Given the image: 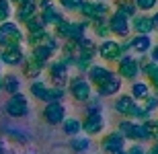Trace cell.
<instances>
[{"mask_svg":"<svg viewBox=\"0 0 158 154\" xmlns=\"http://www.w3.org/2000/svg\"><path fill=\"white\" fill-rule=\"evenodd\" d=\"M113 70L121 78L123 82H134L140 78V68H138V58L134 53H123L121 58L115 62Z\"/></svg>","mask_w":158,"mask_h":154,"instance_id":"6da1fadb","label":"cell"},{"mask_svg":"<svg viewBox=\"0 0 158 154\" xmlns=\"http://www.w3.org/2000/svg\"><path fill=\"white\" fill-rule=\"evenodd\" d=\"M68 95L72 97V101H76L82 105V103H86L94 95V89L84 74H78V76L68 80Z\"/></svg>","mask_w":158,"mask_h":154,"instance_id":"7a4b0ae2","label":"cell"},{"mask_svg":"<svg viewBox=\"0 0 158 154\" xmlns=\"http://www.w3.org/2000/svg\"><path fill=\"white\" fill-rule=\"evenodd\" d=\"M113 10L111 2H97V0H84L78 8V17L84 21H93V19H105Z\"/></svg>","mask_w":158,"mask_h":154,"instance_id":"3957f363","label":"cell"},{"mask_svg":"<svg viewBox=\"0 0 158 154\" xmlns=\"http://www.w3.org/2000/svg\"><path fill=\"white\" fill-rule=\"evenodd\" d=\"M121 48H119V39L115 37H109V39H103V41L97 43V58L103 60V64L115 66L119 58H121Z\"/></svg>","mask_w":158,"mask_h":154,"instance_id":"277c9868","label":"cell"},{"mask_svg":"<svg viewBox=\"0 0 158 154\" xmlns=\"http://www.w3.org/2000/svg\"><path fill=\"white\" fill-rule=\"evenodd\" d=\"M107 23H109V31H111V37L115 39H125V37L131 35V25H129V19L125 15H121L119 10L113 8L111 15L107 17Z\"/></svg>","mask_w":158,"mask_h":154,"instance_id":"5b68a950","label":"cell"},{"mask_svg":"<svg viewBox=\"0 0 158 154\" xmlns=\"http://www.w3.org/2000/svg\"><path fill=\"white\" fill-rule=\"evenodd\" d=\"M107 131V115L105 113H93V115H84L82 119V134L88 138L103 136Z\"/></svg>","mask_w":158,"mask_h":154,"instance_id":"8992f818","label":"cell"},{"mask_svg":"<svg viewBox=\"0 0 158 154\" xmlns=\"http://www.w3.org/2000/svg\"><path fill=\"white\" fill-rule=\"evenodd\" d=\"M125 146H127V140L117 130H109L101 136V150L105 154H117L125 150Z\"/></svg>","mask_w":158,"mask_h":154,"instance_id":"52a82bcc","label":"cell"},{"mask_svg":"<svg viewBox=\"0 0 158 154\" xmlns=\"http://www.w3.org/2000/svg\"><path fill=\"white\" fill-rule=\"evenodd\" d=\"M121 89H123V80L115 74V70H113L107 80H103L99 86H94V95L101 97V99H113L115 95L121 93Z\"/></svg>","mask_w":158,"mask_h":154,"instance_id":"ba28073f","label":"cell"},{"mask_svg":"<svg viewBox=\"0 0 158 154\" xmlns=\"http://www.w3.org/2000/svg\"><path fill=\"white\" fill-rule=\"evenodd\" d=\"M129 25H131V33L135 35H152L154 27H152V19L148 12H138L129 19Z\"/></svg>","mask_w":158,"mask_h":154,"instance_id":"9c48e42d","label":"cell"},{"mask_svg":"<svg viewBox=\"0 0 158 154\" xmlns=\"http://www.w3.org/2000/svg\"><path fill=\"white\" fill-rule=\"evenodd\" d=\"M134 105H135V101L131 99L129 93H119V95H115L111 99V109L117 117H127Z\"/></svg>","mask_w":158,"mask_h":154,"instance_id":"30bf717a","label":"cell"},{"mask_svg":"<svg viewBox=\"0 0 158 154\" xmlns=\"http://www.w3.org/2000/svg\"><path fill=\"white\" fill-rule=\"evenodd\" d=\"M111 72H113V66H109V64H93L86 70L84 76L88 78V82L93 84V89H94V86H99L103 80H107Z\"/></svg>","mask_w":158,"mask_h":154,"instance_id":"8fae6325","label":"cell"},{"mask_svg":"<svg viewBox=\"0 0 158 154\" xmlns=\"http://www.w3.org/2000/svg\"><path fill=\"white\" fill-rule=\"evenodd\" d=\"M43 117L49 125H60L66 119V107L62 105V101L47 103V107L43 109Z\"/></svg>","mask_w":158,"mask_h":154,"instance_id":"7c38bea8","label":"cell"},{"mask_svg":"<svg viewBox=\"0 0 158 154\" xmlns=\"http://www.w3.org/2000/svg\"><path fill=\"white\" fill-rule=\"evenodd\" d=\"M23 41V33L19 31V27L15 23H4L0 27V43H6L8 48L19 45Z\"/></svg>","mask_w":158,"mask_h":154,"instance_id":"4fadbf2b","label":"cell"},{"mask_svg":"<svg viewBox=\"0 0 158 154\" xmlns=\"http://www.w3.org/2000/svg\"><path fill=\"white\" fill-rule=\"evenodd\" d=\"M68 72H70V68L62 62V60H56L53 64H49V78H52V82L56 84V86H62L64 89L66 84H68Z\"/></svg>","mask_w":158,"mask_h":154,"instance_id":"5bb4252c","label":"cell"},{"mask_svg":"<svg viewBox=\"0 0 158 154\" xmlns=\"http://www.w3.org/2000/svg\"><path fill=\"white\" fill-rule=\"evenodd\" d=\"M129 43H131V53L134 56H146L150 52V48L154 45V37L152 35H129Z\"/></svg>","mask_w":158,"mask_h":154,"instance_id":"9a60e30c","label":"cell"},{"mask_svg":"<svg viewBox=\"0 0 158 154\" xmlns=\"http://www.w3.org/2000/svg\"><path fill=\"white\" fill-rule=\"evenodd\" d=\"M39 17H41V21L45 23V27H56V25H58L62 19H66V17H64V12L60 10L58 6H53L52 2H49L47 6H43V8H41Z\"/></svg>","mask_w":158,"mask_h":154,"instance_id":"2e32d148","label":"cell"},{"mask_svg":"<svg viewBox=\"0 0 158 154\" xmlns=\"http://www.w3.org/2000/svg\"><path fill=\"white\" fill-rule=\"evenodd\" d=\"M150 93H152V89H150V84H148L144 78H138L134 82H129V95H131V99H134L135 103H142Z\"/></svg>","mask_w":158,"mask_h":154,"instance_id":"e0dca14e","label":"cell"},{"mask_svg":"<svg viewBox=\"0 0 158 154\" xmlns=\"http://www.w3.org/2000/svg\"><path fill=\"white\" fill-rule=\"evenodd\" d=\"M37 10H39V2H37V0H23L17 8V17H19V21L25 23V21H29L31 17H35Z\"/></svg>","mask_w":158,"mask_h":154,"instance_id":"ac0fdd59","label":"cell"},{"mask_svg":"<svg viewBox=\"0 0 158 154\" xmlns=\"http://www.w3.org/2000/svg\"><path fill=\"white\" fill-rule=\"evenodd\" d=\"M90 33H93L99 41L103 39H109L111 37V31H109V23H107V17L105 19H93L90 21Z\"/></svg>","mask_w":158,"mask_h":154,"instance_id":"d6986e66","label":"cell"},{"mask_svg":"<svg viewBox=\"0 0 158 154\" xmlns=\"http://www.w3.org/2000/svg\"><path fill=\"white\" fill-rule=\"evenodd\" d=\"M134 127H135V121L129 119V117H119L117 125H115V130H117L127 142H134Z\"/></svg>","mask_w":158,"mask_h":154,"instance_id":"ffe728a7","label":"cell"},{"mask_svg":"<svg viewBox=\"0 0 158 154\" xmlns=\"http://www.w3.org/2000/svg\"><path fill=\"white\" fill-rule=\"evenodd\" d=\"M93 64H94V56L76 52V58H74V68L78 70V74H86V70H88Z\"/></svg>","mask_w":158,"mask_h":154,"instance_id":"44dd1931","label":"cell"},{"mask_svg":"<svg viewBox=\"0 0 158 154\" xmlns=\"http://www.w3.org/2000/svg\"><path fill=\"white\" fill-rule=\"evenodd\" d=\"M62 123H64V134H66V136L74 138V136H80V134H82V119L66 117Z\"/></svg>","mask_w":158,"mask_h":154,"instance_id":"7402d4cb","label":"cell"},{"mask_svg":"<svg viewBox=\"0 0 158 154\" xmlns=\"http://www.w3.org/2000/svg\"><path fill=\"white\" fill-rule=\"evenodd\" d=\"M84 105V115H93V113H103V99L97 95H93L90 99H88L86 103H82Z\"/></svg>","mask_w":158,"mask_h":154,"instance_id":"603a6c76","label":"cell"},{"mask_svg":"<svg viewBox=\"0 0 158 154\" xmlns=\"http://www.w3.org/2000/svg\"><path fill=\"white\" fill-rule=\"evenodd\" d=\"M70 29H72V21L70 19H62V21L53 27V35L58 37V39H62V41H66V39L70 37Z\"/></svg>","mask_w":158,"mask_h":154,"instance_id":"cb8c5ba5","label":"cell"},{"mask_svg":"<svg viewBox=\"0 0 158 154\" xmlns=\"http://www.w3.org/2000/svg\"><path fill=\"white\" fill-rule=\"evenodd\" d=\"M52 56H53V52L49 48H47L45 43H39V45H33V56L31 58H35L39 64H45L47 60H52Z\"/></svg>","mask_w":158,"mask_h":154,"instance_id":"d4e9b609","label":"cell"},{"mask_svg":"<svg viewBox=\"0 0 158 154\" xmlns=\"http://www.w3.org/2000/svg\"><path fill=\"white\" fill-rule=\"evenodd\" d=\"M90 146H93V142L88 136H74L70 140V148L74 152H86V150H90Z\"/></svg>","mask_w":158,"mask_h":154,"instance_id":"484cf974","label":"cell"},{"mask_svg":"<svg viewBox=\"0 0 158 154\" xmlns=\"http://www.w3.org/2000/svg\"><path fill=\"white\" fill-rule=\"evenodd\" d=\"M115 10H119L121 15H125L127 19H131L134 15H138V8H135L134 4V0H123V2H119L117 6H113Z\"/></svg>","mask_w":158,"mask_h":154,"instance_id":"4316f807","label":"cell"},{"mask_svg":"<svg viewBox=\"0 0 158 154\" xmlns=\"http://www.w3.org/2000/svg\"><path fill=\"white\" fill-rule=\"evenodd\" d=\"M129 119H134V121H146V119H150L152 115L144 109V107L140 105V103H135L134 107H131V111H129V115H127Z\"/></svg>","mask_w":158,"mask_h":154,"instance_id":"83f0119b","label":"cell"},{"mask_svg":"<svg viewBox=\"0 0 158 154\" xmlns=\"http://www.w3.org/2000/svg\"><path fill=\"white\" fill-rule=\"evenodd\" d=\"M140 105L144 107V109H146V111L150 113V115H156V113H158V95L150 93V95H148L146 99H144V101L140 103Z\"/></svg>","mask_w":158,"mask_h":154,"instance_id":"f1b7e54d","label":"cell"},{"mask_svg":"<svg viewBox=\"0 0 158 154\" xmlns=\"http://www.w3.org/2000/svg\"><path fill=\"white\" fill-rule=\"evenodd\" d=\"M135 8H138V12H150L156 10L158 8V0H134Z\"/></svg>","mask_w":158,"mask_h":154,"instance_id":"f546056e","label":"cell"},{"mask_svg":"<svg viewBox=\"0 0 158 154\" xmlns=\"http://www.w3.org/2000/svg\"><path fill=\"white\" fill-rule=\"evenodd\" d=\"M41 66H43V64H39L35 58H29V60H27V64H25V72H27V76H29V78L39 76Z\"/></svg>","mask_w":158,"mask_h":154,"instance_id":"4dcf8cb0","label":"cell"},{"mask_svg":"<svg viewBox=\"0 0 158 154\" xmlns=\"http://www.w3.org/2000/svg\"><path fill=\"white\" fill-rule=\"evenodd\" d=\"M60 6L64 8V10H70V12H78V8H80V4L84 2V0H58Z\"/></svg>","mask_w":158,"mask_h":154,"instance_id":"1f68e13d","label":"cell"},{"mask_svg":"<svg viewBox=\"0 0 158 154\" xmlns=\"http://www.w3.org/2000/svg\"><path fill=\"white\" fill-rule=\"evenodd\" d=\"M146 144H140V142H131L125 146V154H146Z\"/></svg>","mask_w":158,"mask_h":154,"instance_id":"d6a6232c","label":"cell"},{"mask_svg":"<svg viewBox=\"0 0 158 154\" xmlns=\"http://www.w3.org/2000/svg\"><path fill=\"white\" fill-rule=\"evenodd\" d=\"M31 90H33V95L37 97V99H43L45 101V95H47V86L43 82H33V86H31Z\"/></svg>","mask_w":158,"mask_h":154,"instance_id":"836d02e7","label":"cell"},{"mask_svg":"<svg viewBox=\"0 0 158 154\" xmlns=\"http://www.w3.org/2000/svg\"><path fill=\"white\" fill-rule=\"evenodd\" d=\"M8 15H10V4L6 0H0V23H4Z\"/></svg>","mask_w":158,"mask_h":154,"instance_id":"e575fe53","label":"cell"},{"mask_svg":"<svg viewBox=\"0 0 158 154\" xmlns=\"http://www.w3.org/2000/svg\"><path fill=\"white\" fill-rule=\"evenodd\" d=\"M119 48H121V53H131V43H129V37L119 39Z\"/></svg>","mask_w":158,"mask_h":154,"instance_id":"d590c367","label":"cell"},{"mask_svg":"<svg viewBox=\"0 0 158 154\" xmlns=\"http://www.w3.org/2000/svg\"><path fill=\"white\" fill-rule=\"evenodd\" d=\"M148 58L152 60L154 64H158V41H154V45L150 48V52H148Z\"/></svg>","mask_w":158,"mask_h":154,"instance_id":"8d00e7d4","label":"cell"},{"mask_svg":"<svg viewBox=\"0 0 158 154\" xmlns=\"http://www.w3.org/2000/svg\"><path fill=\"white\" fill-rule=\"evenodd\" d=\"M150 19H152V27H154V33H158V8L150 12Z\"/></svg>","mask_w":158,"mask_h":154,"instance_id":"74e56055","label":"cell"},{"mask_svg":"<svg viewBox=\"0 0 158 154\" xmlns=\"http://www.w3.org/2000/svg\"><path fill=\"white\" fill-rule=\"evenodd\" d=\"M148 152H150V154H158V142H152V144H150Z\"/></svg>","mask_w":158,"mask_h":154,"instance_id":"f35d334b","label":"cell"},{"mask_svg":"<svg viewBox=\"0 0 158 154\" xmlns=\"http://www.w3.org/2000/svg\"><path fill=\"white\" fill-rule=\"evenodd\" d=\"M37 2H39V8H43V6H47L52 0H37Z\"/></svg>","mask_w":158,"mask_h":154,"instance_id":"ab89813d","label":"cell"},{"mask_svg":"<svg viewBox=\"0 0 158 154\" xmlns=\"http://www.w3.org/2000/svg\"><path fill=\"white\" fill-rule=\"evenodd\" d=\"M12 2H15V4H21V2H23V0H12Z\"/></svg>","mask_w":158,"mask_h":154,"instance_id":"60d3db41","label":"cell"},{"mask_svg":"<svg viewBox=\"0 0 158 154\" xmlns=\"http://www.w3.org/2000/svg\"><path fill=\"white\" fill-rule=\"evenodd\" d=\"M117 154H125V150H121V152H117Z\"/></svg>","mask_w":158,"mask_h":154,"instance_id":"b9f144b4","label":"cell"},{"mask_svg":"<svg viewBox=\"0 0 158 154\" xmlns=\"http://www.w3.org/2000/svg\"><path fill=\"white\" fill-rule=\"evenodd\" d=\"M97 2H107V0H97Z\"/></svg>","mask_w":158,"mask_h":154,"instance_id":"7bdbcfd3","label":"cell"},{"mask_svg":"<svg viewBox=\"0 0 158 154\" xmlns=\"http://www.w3.org/2000/svg\"><path fill=\"white\" fill-rule=\"evenodd\" d=\"M146 154H150V152H148V150H146Z\"/></svg>","mask_w":158,"mask_h":154,"instance_id":"ee69618b","label":"cell"}]
</instances>
